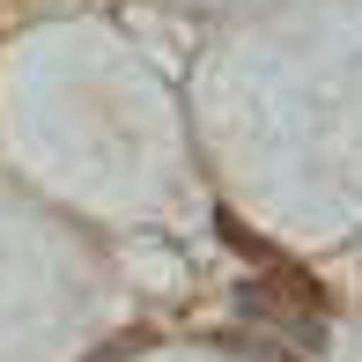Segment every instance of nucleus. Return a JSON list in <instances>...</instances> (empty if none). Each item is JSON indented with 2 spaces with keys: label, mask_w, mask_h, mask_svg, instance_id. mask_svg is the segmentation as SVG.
Segmentation results:
<instances>
[{
  "label": "nucleus",
  "mask_w": 362,
  "mask_h": 362,
  "mask_svg": "<svg viewBox=\"0 0 362 362\" xmlns=\"http://www.w3.org/2000/svg\"><path fill=\"white\" fill-rule=\"evenodd\" d=\"M244 303L252 310H303V318H325V288L310 281L303 267H288V259H274V267H259V281L244 288Z\"/></svg>",
  "instance_id": "1"
},
{
  "label": "nucleus",
  "mask_w": 362,
  "mask_h": 362,
  "mask_svg": "<svg viewBox=\"0 0 362 362\" xmlns=\"http://www.w3.org/2000/svg\"><path fill=\"white\" fill-rule=\"evenodd\" d=\"M215 237H222V244H229V252H237V259H252V267H274V259H281V252H274L267 237H259V229H244L237 215H229V207L215 215Z\"/></svg>",
  "instance_id": "2"
},
{
  "label": "nucleus",
  "mask_w": 362,
  "mask_h": 362,
  "mask_svg": "<svg viewBox=\"0 0 362 362\" xmlns=\"http://www.w3.org/2000/svg\"><path fill=\"white\" fill-rule=\"evenodd\" d=\"M126 355H141V333H134V340H111V348H89L81 362H126Z\"/></svg>",
  "instance_id": "3"
}]
</instances>
